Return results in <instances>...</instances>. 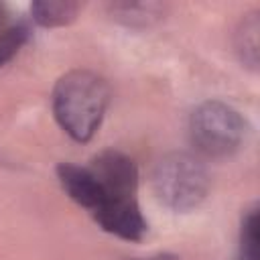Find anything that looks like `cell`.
Here are the masks:
<instances>
[{
    "instance_id": "obj_7",
    "label": "cell",
    "mask_w": 260,
    "mask_h": 260,
    "mask_svg": "<svg viewBox=\"0 0 260 260\" xmlns=\"http://www.w3.org/2000/svg\"><path fill=\"white\" fill-rule=\"evenodd\" d=\"M79 12V4L75 2H53V0H41L30 4L32 20L41 26L53 28V26H65L71 20H75Z\"/></svg>"
},
{
    "instance_id": "obj_3",
    "label": "cell",
    "mask_w": 260,
    "mask_h": 260,
    "mask_svg": "<svg viewBox=\"0 0 260 260\" xmlns=\"http://www.w3.org/2000/svg\"><path fill=\"white\" fill-rule=\"evenodd\" d=\"M189 136L197 152L215 158L228 156L240 148L246 136V122L232 106L205 102L191 114Z\"/></svg>"
},
{
    "instance_id": "obj_6",
    "label": "cell",
    "mask_w": 260,
    "mask_h": 260,
    "mask_svg": "<svg viewBox=\"0 0 260 260\" xmlns=\"http://www.w3.org/2000/svg\"><path fill=\"white\" fill-rule=\"evenodd\" d=\"M57 177L61 187L65 189V193L81 207L95 211L104 199L102 187L95 181V177L91 175V171L87 167H77L71 162H63L57 167Z\"/></svg>"
},
{
    "instance_id": "obj_5",
    "label": "cell",
    "mask_w": 260,
    "mask_h": 260,
    "mask_svg": "<svg viewBox=\"0 0 260 260\" xmlns=\"http://www.w3.org/2000/svg\"><path fill=\"white\" fill-rule=\"evenodd\" d=\"M95 221L108 232L128 242H138L148 230L146 219L140 213L136 199L106 201L93 211Z\"/></svg>"
},
{
    "instance_id": "obj_10",
    "label": "cell",
    "mask_w": 260,
    "mask_h": 260,
    "mask_svg": "<svg viewBox=\"0 0 260 260\" xmlns=\"http://www.w3.org/2000/svg\"><path fill=\"white\" fill-rule=\"evenodd\" d=\"M30 30L26 24H12L0 32V67H4L28 41Z\"/></svg>"
},
{
    "instance_id": "obj_9",
    "label": "cell",
    "mask_w": 260,
    "mask_h": 260,
    "mask_svg": "<svg viewBox=\"0 0 260 260\" xmlns=\"http://www.w3.org/2000/svg\"><path fill=\"white\" fill-rule=\"evenodd\" d=\"M258 209L252 207L242 219L240 232V256L238 260H258L260 258V234H258Z\"/></svg>"
},
{
    "instance_id": "obj_2",
    "label": "cell",
    "mask_w": 260,
    "mask_h": 260,
    "mask_svg": "<svg viewBox=\"0 0 260 260\" xmlns=\"http://www.w3.org/2000/svg\"><path fill=\"white\" fill-rule=\"evenodd\" d=\"M152 187L158 201L169 209L191 211L205 199L209 191V175L199 156L171 152L156 162Z\"/></svg>"
},
{
    "instance_id": "obj_8",
    "label": "cell",
    "mask_w": 260,
    "mask_h": 260,
    "mask_svg": "<svg viewBox=\"0 0 260 260\" xmlns=\"http://www.w3.org/2000/svg\"><path fill=\"white\" fill-rule=\"evenodd\" d=\"M258 18L256 14H248L236 35V47L242 55V61L250 67H256L258 63Z\"/></svg>"
},
{
    "instance_id": "obj_1",
    "label": "cell",
    "mask_w": 260,
    "mask_h": 260,
    "mask_svg": "<svg viewBox=\"0 0 260 260\" xmlns=\"http://www.w3.org/2000/svg\"><path fill=\"white\" fill-rule=\"evenodd\" d=\"M110 100L108 83L91 71H69L53 89V114L77 142H87L102 124Z\"/></svg>"
},
{
    "instance_id": "obj_4",
    "label": "cell",
    "mask_w": 260,
    "mask_h": 260,
    "mask_svg": "<svg viewBox=\"0 0 260 260\" xmlns=\"http://www.w3.org/2000/svg\"><path fill=\"white\" fill-rule=\"evenodd\" d=\"M87 169L91 171V175L102 187V193H104L102 203L116 201V199H136L138 171H136L134 160L126 156L124 152L104 150L98 156H93Z\"/></svg>"
}]
</instances>
